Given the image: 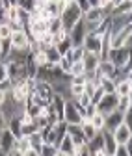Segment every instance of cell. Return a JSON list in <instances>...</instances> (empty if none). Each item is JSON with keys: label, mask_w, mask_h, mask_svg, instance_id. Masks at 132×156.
I'll return each mask as SVG.
<instances>
[{"label": "cell", "mask_w": 132, "mask_h": 156, "mask_svg": "<svg viewBox=\"0 0 132 156\" xmlns=\"http://www.w3.org/2000/svg\"><path fill=\"white\" fill-rule=\"evenodd\" d=\"M45 52H47V58H48V63H50V65H58L60 60H62V56H63V54L58 50V47H56V45L45 47Z\"/></svg>", "instance_id": "2e32d148"}, {"label": "cell", "mask_w": 132, "mask_h": 156, "mask_svg": "<svg viewBox=\"0 0 132 156\" xmlns=\"http://www.w3.org/2000/svg\"><path fill=\"white\" fill-rule=\"evenodd\" d=\"M67 35L71 39L73 47H78V45H84V37L87 35V24L84 21V17L80 19V21H77L69 30H67Z\"/></svg>", "instance_id": "7a4b0ae2"}, {"label": "cell", "mask_w": 132, "mask_h": 156, "mask_svg": "<svg viewBox=\"0 0 132 156\" xmlns=\"http://www.w3.org/2000/svg\"><path fill=\"white\" fill-rule=\"evenodd\" d=\"M62 119H63L65 123H69V125H73V123H82V119H84V117H82V113H80V108H78V104L74 102L73 99L65 101Z\"/></svg>", "instance_id": "277c9868"}, {"label": "cell", "mask_w": 132, "mask_h": 156, "mask_svg": "<svg viewBox=\"0 0 132 156\" xmlns=\"http://www.w3.org/2000/svg\"><path fill=\"white\" fill-rule=\"evenodd\" d=\"M60 30H63L62 19H60V17H52V19H48V32H50V34H56V32H60Z\"/></svg>", "instance_id": "f1b7e54d"}, {"label": "cell", "mask_w": 132, "mask_h": 156, "mask_svg": "<svg viewBox=\"0 0 132 156\" xmlns=\"http://www.w3.org/2000/svg\"><path fill=\"white\" fill-rule=\"evenodd\" d=\"M24 65H26V76H28V80H34L35 74H37V69H39V67H37V63H35V60H34V54H32V52L26 56Z\"/></svg>", "instance_id": "d6986e66"}, {"label": "cell", "mask_w": 132, "mask_h": 156, "mask_svg": "<svg viewBox=\"0 0 132 156\" xmlns=\"http://www.w3.org/2000/svg\"><path fill=\"white\" fill-rule=\"evenodd\" d=\"M11 41L9 39H0V60H6L11 52Z\"/></svg>", "instance_id": "83f0119b"}, {"label": "cell", "mask_w": 132, "mask_h": 156, "mask_svg": "<svg viewBox=\"0 0 132 156\" xmlns=\"http://www.w3.org/2000/svg\"><path fill=\"white\" fill-rule=\"evenodd\" d=\"M6 126L11 130V134L15 136V138H19V136H23V121L19 115H13L9 117V119L6 121Z\"/></svg>", "instance_id": "9a60e30c"}, {"label": "cell", "mask_w": 132, "mask_h": 156, "mask_svg": "<svg viewBox=\"0 0 132 156\" xmlns=\"http://www.w3.org/2000/svg\"><path fill=\"white\" fill-rule=\"evenodd\" d=\"M39 2H43V4H45V2H48V0H39Z\"/></svg>", "instance_id": "bcb514c9"}, {"label": "cell", "mask_w": 132, "mask_h": 156, "mask_svg": "<svg viewBox=\"0 0 132 156\" xmlns=\"http://www.w3.org/2000/svg\"><path fill=\"white\" fill-rule=\"evenodd\" d=\"M9 35H11L9 23H0V39H9Z\"/></svg>", "instance_id": "836d02e7"}, {"label": "cell", "mask_w": 132, "mask_h": 156, "mask_svg": "<svg viewBox=\"0 0 132 156\" xmlns=\"http://www.w3.org/2000/svg\"><path fill=\"white\" fill-rule=\"evenodd\" d=\"M125 145H127V149H128V156H132V136L128 138V141H127Z\"/></svg>", "instance_id": "ab89813d"}, {"label": "cell", "mask_w": 132, "mask_h": 156, "mask_svg": "<svg viewBox=\"0 0 132 156\" xmlns=\"http://www.w3.org/2000/svg\"><path fill=\"white\" fill-rule=\"evenodd\" d=\"M15 4H17L19 8H23V9L30 11V13L37 11V9L43 6V2H39V0H15Z\"/></svg>", "instance_id": "ac0fdd59"}, {"label": "cell", "mask_w": 132, "mask_h": 156, "mask_svg": "<svg viewBox=\"0 0 132 156\" xmlns=\"http://www.w3.org/2000/svg\"><path fill=\"white\" fill-rule=\"evenodd\" d=\"M19 154H28V151L32 149L30 147V140H28V136H19V138L15 140V147H13Z\"/></svg>", "instance_id": "e0dca14e"}, {"label": "cell", "mask_w": 132, "mask_h": 156, "mask_svg": "<svg viewBox=\"0 0 132 156\" xmlns=\"http://www.w3.org/2000/svg\"><path fill=\"white\" fill-rule=\"evenodd\" d=\"M32 54H34V60H35L37 67H45V65H50V63H48V58H47V52H45V48H39V50L32 52Z\"/></svg>", "instance_id": "cb8c5ba5"}, {"label": "cell", "mask_w": 132, "mask_h": 156, "mask_svg": "<svg viewBox=\"0 0 132 156\" xmlns=\"http://www.w3.org/2000/svg\"><path fill=\"white\" fill-rule=\"evenodd\" d=\"M87 147H89V154H93V156H106V152H104V138H102V130L97 132L91 140H87Z\"/></svg>", "instance_id": "52a82bcc"}, {"label": "cell", "mask_w": 132, "mask_h": 156, "mask_svg": "<svg viewBox=\"0 0 132 156\" xmlns=\"http://www.w3.org/2000/svg\"><path fill=\"white\" fill-rule=\"evenodd\" d=\"M130 99H128V95H121L119 99H117V110L119 112H127V108L130 106Z\"/></svg>", "instance_id": "d6a6232c"}, {"label": "cell", "mask_w": 132, "mask_h": 156, "mask_svg": "<svg viewBox=\"0 0 132 156\" xmlns=\"http://www.w3.org/2000/svg\"><path fill=\"white\" fill-rule=\"evenodd\" d=\"M73 151H74V141L69 134H65L58 143V154L56 156H69V154H73Z\"/></svg>", "instance_id": "7c38bea8"}, {"label": "cell", "mask_w": 132, "mask_h": 156, "mask_svg": "<svg viewBox=\"0 0 132 156\" xmlns=\"http://www.w3.org/2000/svg\"><path fill=\"white\" fill-rule=\"evenodd\" d=\"M6 126V117H4V113H2V110H0V130H2Z\"/></svg>", "instance_id": "f35d334b"}, {"label": "cell", "mask_w": 132, "mask_h": 156, "mask_svg": "<svg viewBox=\"0 0 132 156\" xmlns=\"http://www.w3.org/2000/svg\"><path fill=\"white\" fill-rule=\"evenodd\" d=\"M102 138H104V152L106 156H114L116 154V147H117V141L114 140V134L112 130H102Z\"/></svg>", "instance_id": "4fadbf2b"}, {"label": "cell", "mask_w": 132, "mask_h": 156, "mask_svg": "<svg viewBox=\"0 0 132 156\" xmlns=\"http://www.w3.org/2000/svg\"><path fill=\"white\" fill-rule=\"evenodd\" d=\"M6 80H9V76H8V65H6L4 60H0V84L6 82Z\"/></svg>", "instance_id": "d590c367"}, {"label": "cell", "mask_w": 132, "mask_h": 156, "mask_svg": "<svg viewBox=\"0 0 132 156\" xmlns=\"http://www.w3.org/2000/svg\"><path fill=\"white\" fill-rule=\"evenodd\" d=\"M112 134H114V140H116L117 145H119V143H127V141H128V138L132 136V130H130L125 123H121L117 128L112 130Z\"/></svg>", "instance_id": "5bb4252c"}, {"label": "cell", "mask_w": 132, "mask_h": 156, "mask_svg": "<svg viewBox=\"0 0 132 156\" xmlns=\"http://www.w3.org/2000/svg\"><path fill=\"white\" fill-rule=\"evenodd\" d=\"M56 47H58V50L62 52V54H67L71 48H73V43H71V39H69V35L67 37H63L62 39V41L58 43V45H56Z\"/></svg>", "instance_id": "4dcf8cb0"}, {"label": "cell", "mask_w": 132, "mask_h": 156, "mask_svg": "<svg viewBox=\"0 0 132 156\" xmlns=\"http://www.w3.org/2000/svg\"><path fill=\"white\" fill-rule=\"evenodd\" d=\"M108 58L121 69V67H125V65L128 63L130 47H128V45H123V47H119V48H110V50H108Z\"/></svg>", "instance_id": "5b68a950"}, {"label": "cell", "mask_w": 132, "mask_h": 156, "mask_svg": "<svg viewBox=\"0 0 132 156\" xmlns=\"http://www.w3.org/2000/svg\"><path fill=\"white\" fill-rule=\"evenodd\" d=\"M6 99H8V91L0 87V106H2V104L6 102Z\"/></svg>", "instance_id": "74e56055"}, {"label": "cell", "mask_w": 132, "mask_h": 156, "mask_svg": "<svg viewBox=\"0 0 132 156\" xmlns=\"http://www.w3.org/2000/svg\"><path fill=\"white\" fill-rule=\"evenodd\" d=\"M128 99H130V102H132V89L128 91Z\"/></svg>", "instance_id": "ee69618b"}, {"label": "cell", "mask_w": 132, "mask_h": 156, "mask_svg": "<svg viewBox=\"0 0 132 156\" xmlns=\"http://www.w3.org/2000/svg\"><path fill=\"white\" fill-rule=\"evenodd\" d=\"M128 13H132V0H123L121 4H117L112 9L110 15H128Z\"/></svg>", "instance_id": "44dd1931"}, {"label": "cell", "mask_w": 132, "mask_h": 156, "mask_svg": "<svg viewBox=\"0 0 132 156\" xmlns=\"http://www.w3.org/2000/svg\"><path fill=\"white\" fill-rule=\"evenodd\" d=\"M99 86L104 89V93H114V91H116V80H114V78L102 76V78H101V84H99Z\"/></svg>", "instance_id": "d4e9b609"}, {"label": "cell", "mask_w": 132, "mask_h": 156, "mask_svg": "<svg viewBox=\"0 0 132 156\" xmlns=\"http://www.w3.org/2000/svg\"><path fill=\"white\" fill-rule=\"evenodd\" d=\"M89 97H91V102H93V104H97V102L102 99V97H104V89H102L101 86H97V87H95V91H93Z\"/></svg>", "instance_id": "e575fe53"}, {"label": "cell", "mask_w": 132, "mask_h": 156, "mask_svg": "<svg viewBox=\"0 0 132 156\" xmlns=\"http://www.w3.org/2000/svg\"><path fill=\"white\" fill-rule=\"evenodd\" d=\"M39 154H43V156H56V154H58V145L45 141V143L41 145V151H39Z\"/></svg>", "instance_id": "4316f807"}, {"label": "cell", "mask_w": 132, "mask_h": 156, "mask_svg": "<svg viewBox=\"0 0 132 156\" xmlns=\"http://www.w3.org/2000/svg\"><path fill=\"white\" fill-rule=\"evenodd\" d=\"M9 41H11V47L13 48H19V50L30 48V34H28L26 28H15V30H11Z\"/></svg>", "instance_id": "3957f363"}, {"label": "cell", "mask_w": 132, "mask_h": 156, "mask_svg": "<svg viewBox=\"0 0 132 156\" xmlns=\"http://www.w3.org/2000/svg\"><path fill=\"white\" fill-rule=\"evenodd\" d=\"M28 140H30V147L39 154V151H41V145L45 143V140H43V136H41V132L39 130H35V132H32L30 136H28Z\"/></svg>", "instance_id": "ffe728a7"}, {"label": "cell", "mask_w": 132, "mask_h": 156, "mask_svg": "<svg viewBox=\"0 0 132 156\" xmlns=\"http://www.w3.org/2000/svg\"><path fill=\"white\" fill-rule=\"evenodd\" d=\"M130 35H132V23H130Z\"/></svg>", "instance_id": "f6af8a7d"}, {"label": "cell", "mask_w": 132, "mask_h": 156, "mask_svg": "<svg viewBox=\"0 0 132 156\" xmlns=\"http://www.w3.org/2000/svg\"><path fill=\"white\" fill-rule=\"evenodd\" d=\"M6 9V4H4V0H0V11H4Z\"/></svg>", "instance_id": "7bdbcfd3"}, {"label": "cell", "mask_w": 132, "mask_h": 156, "mask_svg": "<svg viewBox=\"0 0 132 156\" xmlns=\"http://www.w3.org/2000/svg\"><path fill=\"white\" fill-rule=\"evenodd\" d=\"M127 80H128V84H130V87H132V67H130V71L127 73Z\"/></svg>", "instance_id": "60d3db41"}, {"label": "cell", "mask_w": 132, "mask_h": 156, "mask_svg": "<svg viewBox=\"0 0 132 156\" xmlns=\"http://www.w3.org/2000/svg\"><path fill=\"white\" fill-rule=\"evenodd\" d=\"M89 6H99V0H87Z\"/></svg>", "instance_id": "b9f144b4"}, {"label": "cell", "mask_w": 132, "mask_h": 156, "mask_svg": "<svg viewBox=\"0 0 132 156\" xmlns=\"http://www.w3.org/2000/svg\"><path fill=\"white\" fill-rule=\"evenodd\" d=\"M84 45H78V47H73L71 48V60L73 62H77V60H82V56H84Z\"/></svg>", "instance_id": "1f68e13d"}, {"label": "cell", "mask_w": 132, "mask_h": 156, "mask_svg": "<svg viewBox=\"0 0 132 156\" xmlns=\"http://www.w3.org/2000/svg\"><path fill=\"white\" fill-rule=\"evenodd\" d=\"M84 48L86 50H91V52H97L101 56V52H102V35L87 34L84 37Z\"/></svg>", "instance_id": "9c48e42d"}, {"label": "cell", "mask_w": 132, "mask_h": 156, "mask_svg": "<svg viewBox=\"0 0 132 156\" xmlns=\"http://www.w3.org/2000/svg\"><path fill=\"white\" fill-rule=\"evenodd\" d=\"M82 63H84V69L86 71H95L101 63V56L97 52H91V50H84V56H82Z\"/></svg>", "instance_id": "30bf717a"}, {"label": "cell", "mask_w": 132, "mask_h": 156, "mask_svg": "<svg viewBox=\"0 0 132 156\" xmlns=\"http://www.w3.org/2000/svg\"><path fill=\"white\" fill-rule=\"evenodd\" d=\"M121 123H123V112H119L117 108H116L114 112L106 113V119H104V128H106V130H114V128H117Z\"/></svg>", "instance_id": "8fae6325"}, {"label": "cell", "mask_w": 132, "mask_h": 156, "mask_svg": "<svg viewBox=\"0 0 132 156\" xmlns=\"http://www.w3.org/2000/svg\"><path fill=\"white\" fill-rule=\"evenodd\" d=\"M15 136L11 134V130L8 126H4L0 130V149H2V154H9L11 149L15 147Z\"/></svg>", "instance_id": "ba28073f"}, {"label": "cell", "mask_w": 132, "mask_h": 156, "mask_svg": "<svg viewBox=\"0 0 132 156\" xmlns=\"http://www.w3.org/2000/svg\"><path fill=\"white\" fill-rule=\"evenodd\" d=\"M80 126H82V132H84V136H86V140H91L97 132H101V130H97L95 126L91 125V121H89V119H82Z\"/></svg>", "instance_id": "7402d4cb"}, {"label": "cell", "mask_w": 132, "mask_h": 156, "mask_svg": "<svg viewBox=\"0 0 132 156\" xmlns=\"http://www.w3.org/2000/svg\"><path fill=\"white\" fill-rule=\"evenodd\" d=\"M104 119H106V115L104 113H101L99 110L93 113L91 117H89V121H91V125L95 126L97 130H104Z\"/></svg>", "instance_id": "603a6c76"}, {"label": "cell", "mask_w": 132, "mask_h": 156, "mask_svg": "<svg viewBox=\"0 0 132 156\" xmlns=\"http://www.w3.org/2000/svg\"><path fill=\"white\" fill-rule=\"evenodd\" d=\"M117 99H119V95L114 91V93H104V97L95 104L97 106V110L101 112V113H110V112H114L116 108H117Z\"/></svg>", "instance_id": "8992f818"}, {"label": "cell", "mask_w": 132, "mask_h": 156, "mask_svg": "<svg viewBox=\"0 0 132 156\" xmlns=\"http://www.w3.org/2000/svg\"><path fill=\"white\" fill-rule=\"evenodd\" d=\"M82 15H84V11L78 8V4L74 2V0H73V2H69L67 6H63V9L60 13V19H62V23H63V28L69 30L77 21H80Z\"/></svg>", "instance_id": "6da1fadb"}, {"label": "cell", "mask_w": 132, "mask_h": 156, "mask_svg": "<svg viewBox=\"0 0 132 156\" xmlns=\"http://www.w3.org/2000/svg\"><path fill=\"white\" fill-rule=\"evenodd\" d=\"M84 73H86V69H84L82 60H77V62L71 63V69H69V74L71 76H78V74H84Z\"/></svg>", "instance_id": "f546056e"}, {"label": "cell", "mask_w": 132, "mask_h": 156, "mask_svg": "<svg viewBox=\"0 0 132 156\" xmlns=\"http://www.w3.org/2000/svg\"><path fill=\"white\" fill-rule=\"evenodd\" d=\"M114 156H128L127 145H125V143H119V145L116 147V154H114Z\"/></svg>", "instance_id": "8d00e7d4"}, {"label": "cell", "mask_w": 132, "mask_h": 156, "mask_svg": "<svg viewBox=\"0 0 132 156\" xmlns=\"http://www.w3.org/2000/svg\"><path fill=\"white\" fill-rule=\"evenodd\" d=\"M0 154H2V149H0Z\"/></svg>", "instance_id": "7dc6e473"}, {"label": "cell", "mask_w": 132, "mask_h": 156, "mask_svg": "<svg viewBox=\"0 0 132 156\" xmlns=\"http://www.w3.org/2000/svg\"><path fill=\"white\" fill-rule=\"evenodd\" d=\"M130 89H132V87H130V84H128L127 78H121V80L116 82V93H117L119 97H121V95H128Z\"/></svg>", "instance_id": "484cf974"}]
</instances>
